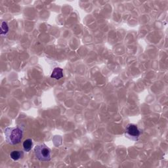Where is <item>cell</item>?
I'll return each mask as SVG.
<instances>
[{
	"label": "cell",
	"mask_w": 168,
	"mask_h": 168,
	"mask_svg": "<svg viewBox=\"0 0 168 168\" xmlns=\"http://www.w3.org/2000/svg\"><path fill=\"white\" fill-rule=\"evenodd\" d=\"M51 150L44 144L37 145L34 148L35 156L41 162H49L51 160Z\"/></svg>",
	"instance_id": "obj_2"
},
{
	"label": "cell",
	"mask_w": 168,
	"mask_h": 168,
	"mask_svg": "<svg viewBox=\"0 0 168 168\" xmlns=\"http://www.w3.org/2000/svg\"><path fill=\"white\" fill-rule=\"evenodd\" d=\"M22 130L18 127H7L5 130L6 140L10 145H17L21 141L22 138Z\"/></svg>",
	"instance_id": "obj_1"
},
{
	"label": "cell",
	"mask_w": 168,
	"mask_h": 168,
	"mask_svg": "<svg viewBox=\"0 0 168 168\" xmlns=\"http://www.w3.org/2000/svg\"><path fill=\"white\" fill-rule=\"evenodd\" d=\"M63 77V70L61 68H55L53 71L51 75V78L56 79V80H60Z\"/></svg>",
	"instance_id": "obj_4"
},
{
	"label": "cell",
	"mask_w": 168,
	"mask_h": 168,
	"mask_svg": "<svg viewBox=\"0 0 168 168\" xmlns=\"http://www.w3.org/2000/svg\"><path fill=\"white\" fill-rule=\"evenodd\" d=\"M33 146V142L31 139H28L23 142L22 147L24 148V150L26 152H29L31 150Z\"/></svg>",
	"instance_id": "obj_6"
},
{
	"label": "cell",
	"mask_w": 168,
	"mask_h": 168,
	"mask_svg": "<svg viewBox=\"0 0 168 168\" xmlns=\"http://www.w3.org/2000/svg\"><path fill=\"white\" fill-rule=\"evenodd\" d=\"M9 31V27L7 22H2V26H1V35H6L7 33Z\"/></svg>",
	"instance_id": "obj_7"
},
{
	"label": "cell",
	"mask_w": 168,
	"mask_h": 168,
	"mask_svg": "<svg viewBox=\"0 0 168 168\" xmlns=\"http://www.w3.org/2000/svg\"><path fill=\"white\" fill-rule=\"evenodd\" d=\"M126 133L129 136L132 137L133 139L134 138L137 139L139 136H140L141 132L139 131V128L137 126L134 124H129L126 127Z\"/></svg>",
	"instance_id": "obj_3"
},
{
	"label": "cell",
	"mask_w": 168,
	"mask_h": 168,
	"mask_svg": "<svg viewBox=\"0 0 168 168\" xmlns=\"http://www.w3.org/2000/svg\"><path fill=\"white\" fill-rule=\"evenodd\" d=\"M24 156V154L22 151L20 150H13L10 154V157L12 160L17 161L18 160L22 158Z\"/></svg>",
	"instance_id": "obj_5"
}]
</instances>
